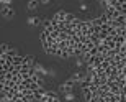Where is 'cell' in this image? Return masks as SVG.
Here are the masks:
<instances>
[{
  "instance_id": "6da1fadb",
  "label": "cell",
  "mask_w": 126,
  "mask_h": 102,
  "mask_svg": "<svg viewBox=\"0 0 126 102\" xmlns=\"http://www.w3.org/2000/svg\"><path fill=\"white\" fill-rule=\"evenodd\" d=\"M74 86H75V82H74V81H72V79H67L65 82H62L61 86H59V94L72 92V91H74Z\"/></svg>"
},
{
  "instance_id": "7a4b0ae2",
  "label": "cell",
  "mask_w": 126,
  "mask_h": 102,
  "mask_svg": "<svg viewBox=\"0 0 126 102\" xmlns=\"http://www.w3.org/2000/svg\"><path fill=\"white\" fill-rule=\"evenodd\" d=\"M2 17L5 20H12L15 17V10L12 8V5H2Z\"/></svg>"
},
{
  "instance_id": "3957f363",
  "label": "cell",
  "mask_w": 126,
  "mask_h": 102,
  "mask_svg": "<svg viewBox=\"0 0 126 102\" xmlns=\"http://www.w3.org/2000/svg\"><path fill=\"white\" fill-rule=\"evenodd\" d=\"M61 99H62V102H75L77 96L74 92H65V94H61Z\"/></svg>"
},
{
  "instance_id": "277c9868",
  "label": "cell",
  "mask_w": 126,
  "mask_h": 102,
  "mask_svg": "<svg viewBox=\"0 0 126 102\" xmlns=\"http://www.w3.org/2000/svg\"><path fill=\"white\" fill-rule=\"evenodd\" d=\"M28 25L30 26H38V25H41V18L39 17H36V15H31V17H28Z\"/></svg>"
},
{
  "instance_id": "5b68a950",
  "label": "cell",
  "mask_w": 126,
  "mask_h": 102,
  "mask_svg": "<svg viewBox=\"0 0 126 102\" xmlns=\"http://www.w3.org/2000/svg\"><path fill=\"white\" fill-rule=\"evenodd\" d=\"M79 12H82V13H87V12H90V7H89V3H85V0H80Z\"/></svg>"
},
{
  "instance_id": "8992f818",
  "label": "cell",
  "mask_w": 126,
  "mask_h": 102,
  "mask_svg": "<svg viewBox=\"0 0 126 102\" xmlns=\"http://www.w3.org/2000/svg\"><path fill=\"white\" fill-rule=\"evenodd\" d=\"M39 3H41L39 0H30L28 2V8L30 10H36L38 7H39Z\"/></svg>"
},
{
  "instance_id": "52a82bcc",
  "label": "cell",
  "mask_w": 126,
  "mask_h": 102,
  "mask_svg": "<svg viewBox=\"0 0 126 102\" xmlns=\"http://www.w3.org/2000/svg\"><path fill=\"white\" fill-rule=\"evenodd\" d=\"M47 76H49V77H56V71H54V69H49Z\"/></svg>"
},
{
  "instance_id": "ba28073f",
  "label": "cell",
  "mask_w": 126,
  "mask_h": 102,
  "mask_svg": "<svg viewBox=\"0 0 126 102\" xmlns=\"http://www.w3.org/2000/svg\"><path fill=\"white\" fill-rule=\"evenodd\" d=\"M2 5H12V0H2Z\"/></svg>"
},
{
  "instance_id": "9c48e42d",
  "label": "cell",
  "mask_w": 126,
  "mask_h": 102,
  "mask_svg": "<svg viewBox=\"0 0 126 102\" xmlns=\"http://www.w3.org/2000/svg\"><path fill=\"white\" fill-rule=\"evenodd\" d=\"M39 2H41L43 5H49V3H51V0H39Z\"/></svg>"
}]
</instances>
